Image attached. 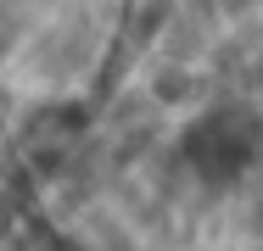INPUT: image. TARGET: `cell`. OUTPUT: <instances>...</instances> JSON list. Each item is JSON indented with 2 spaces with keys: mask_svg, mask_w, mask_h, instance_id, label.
<instances>
[{
  "mask_svg": "<svg viewBox=\"0 0 263 251\" xmlns=\"http://www.w3.org/2000/svg\"><path fill=\"white\" fill-rule=\"evenodd\" d=\"M179 156L202 184H235L263 168V112L252 100H213L202 106L185 134H179Z\"/></svg>",
  "mask_w": 263,
  "mask_h": 251,
  "instance_id": "1",
  "label": "cell"
}]
</instances>
